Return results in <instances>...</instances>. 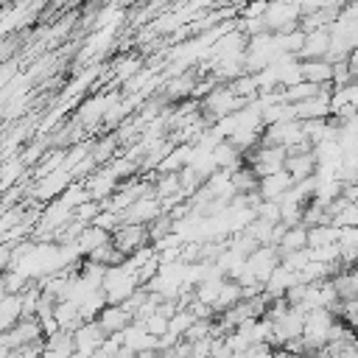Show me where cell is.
I'll list each match as a JSON object with an SVG mask.
<instances>
[{
  "label": "cell",
  "instance_id": "obj_1",
  "mask_svg": "<svg viewBox=\"0 0 358 358\" xmlns=\"http://www.w3.org/2000/svg\"><path fill=\"white\" fill-rule=\"evenodd\" d=\"M39 333L42 327L31 319H20L17 327H8L6 336H3V347L6 350H17V347H28V344H36L39 341Z\"/></svg>",
  "mask_w": 358,
  "mask_h": 358
},
{
  "label": "cell",
  "instance_id": "obj_2",
  "mask_svg": "<svg viewBox=\"0 0 358 358\" xmlns=\"http://www.w3.org/2000/svg\"><path fill=\"white\" fill-rule=\"evenodd\" d=\"M126 319H129V313H126L123 308H106V310L101 313V327H103L106 333H120V330L126 327Z\"/></svg>",
  "mask_w": 358,
  "mask_h": 358
}]
</instances>
